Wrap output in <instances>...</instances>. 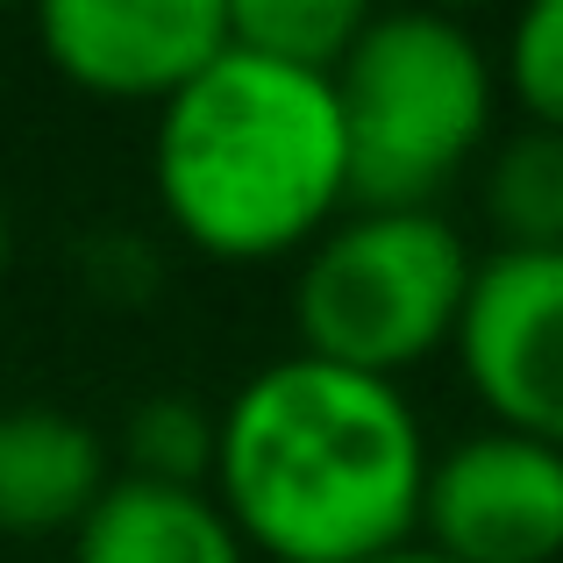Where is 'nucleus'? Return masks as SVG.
<instances>
[{
	"label": "nucleus",
	"instance_id": "nucleus-13",
	"mask_svg": "<svg viewBox=\"0 0 563 563\" xmlns=\"http://www.w3.org/2000/svg\"><path fill=\"white\" fill-rule=\"evenodd\" d=\"M499 65V93L521 108V129L563 136V0H536L514 14Z\"/></svg>",
	"mask_w": 563,
	"mask_h": 563
},
{
	"label": "nucleus",
	"instance_id": "nucleus-6",
	"mask_svg": "<svg viewBox=\"0 0 563 563\" xmlns=\"http://www.w3.org/2000/svg\"><path fill=\"white\" fill-rule=\"evenodd\" d=\"M450 563H563V450L514 428H471L435 450L421 536Z\"/></svg>",
	"mask_w": 563,
	"mask_h": 563
},
{
	"label": "nucleus",
	"instance_id": "nucleus-4",
	"mask_svg": "<svg viewBox=\"0 0 563 563\" xmlns=\"http://www.w3.org/2000/svg\"><path fill=\"white\" fill-rule=\"evenodd\" d=\"M478 250L442 207H350L292 272V350L343 372L407 378L456 343Z\"/></svg>",
	"mask_w": 563,
	"mask_h": 563
},
{
	"label": "nucleus",
	"instance_id": "nucleus-10",
	"mask_svg": "<svg viewBox=\"0 0 563 563\" xmlns=\"http://www.w3.org/2000/svg\"><path fill=\"white\" fill-rule=\"evenodd\" d=\"M478 214L493 250H563V136H493V151L478 157Z\"/></svg>",
	"mask_w": 563,
	"mask_h": 563
},
{
	"label": "nucleus",
	"instance_id": "nucleus-12",
	"mask_svg": "<svg viewBox=\"0 0 563 563\" xmlns=\"http://www.w3.org/2000/svg\"><path fill=\"white\" fill-rule=\"evenodd\" d=\"M357 0H235L229 8V36L257 57H278V65H300V71H321L335 79V65L350 57L364 29Z\"/></svg>",
	"mask_w": 563,
	"mask_h": 563
},
{
	"label": "nucleus",
	"instance_id": "nucleus-3",
	"mask_svg": "<svg viewBox=\"0 0 563 563\" xmlns=\"http://www.w3.org/2000/svg\"><path fill=\"white\" fill-rule=\"evenodd\" d=\"M350 151V207H435L499 122V65L478 29L435 8L364 14L350 57L335 65Z\"/></svg>",
	"mask_w": 563,
	"mask_h": 563
},
{
	"label": "nucleus",
	"instance_id": "nucleus-14",
	"mask_svg": "<svg viewBox=\"0 0 563 563\" xmlns=\"http://www.w3.org/2000/svg\"><path fill=\"white\" fill-rule=\"evenodd\" d=\"M86 278H93V292H108V300H151L157 257L136 235H100V243L86 250Z\"/></svg>",
	"mask_w": 563,
	"mask_h": 563
},
{
	"label": "nucleus",
	"instance_id": "nucleus-15",
	"mask_svg": "<svg viewBox=\"0 0 563 563\" xmlns=\"http://www.w3.org/2000/svg\"><path fill=\"white\" fill-rule=\"evenodd\" d=\"M372 563H450V556H435L428 542H399V550H385V556H372Z\"/></svg>",
	"mask_w": 563,
	"mask_h": 563
},
{
	"label": "nucleus",
	"instance_id": "nucleus-11",
	"mask_svg": "<svg viewBox=\"0 0 563 563\" xmlns=\"http://www.w3.org/2000/svg\"><path fill=\"white\" fill-rule=\"evenodd\" d=\"M122 478L151 485H207L214 478V407L200 393H151L129 407L114 442Z\"/></svg>",
	"mask_w": 563,
	"mask_h": 563
},
{
	"label": "nucleus",
	"instance_id": "nucleus-7",
	"mask_svg": "<svg viewBox=\"0 0 563 563\" xmlns=\"http://www.w3.org/2000/svg\"><path fill=\"white\" fill-rule=\"evenodd\" d=\"M36 43L93 100L165 108L229 51L221 0H57L36 14Z\"/></svg>",
	"mask_w": 563,
	"mask_h": 563
},
{
	"label": "nucleus",
	"instance_id": "nucleus-9",
	"mask_svg": "<svg viewBox=\"0 0 563 563\" xmlns=\"http://www.w3.org/2000/svg\"><path fill=\"white\" fill-rule=\"evenodd\" d=\"M71 563H257L207 485L122 478L71 528Z\"/></svg>",
	"mask_w": 563,
	"mask_h": 563
},
{
	"label": "nucleus",
	"instance_id": "nucleus-8",
	"mask_svg": "<svg viewBox=\"0 0 563 563\" xmlns=\"http://www.w3.org/2000/svg\"><path fill=\"white\" fill-rule=\"evenodd\" d=\"M114 485V450L93 421L65 407H0V536L43 542L93 514Z\"/></svg>",
	"mask_w": 563,
	"mask_h": 563
},
{
	"label": "nucleus",
	"instance_id": "nucleus-1",
	"mask_svg": "<svg viewBox=\"0 0 563 563\" xmlns=\"http://www.w3.org/2000/svg\"><path fill=\"white\" fill-rule=\"evenodd\" d=\"M428 464L407 385L286 350L214 407L207 493L264 563H372L421 536Z\"/></svg>",
	"mask_w": 563,
	"mask_h": 563
},
{
	"label": "nucleus",
	"instance_id": "nucleus-5",
	"mask_svg": "<svg viewBox=\"0 0 563 563\" xmlns=\"http://www.w3.org/2000/svg\"><path fill=\"white\" fill-rule=\"evenodd\" d=\"M493 428L563 450V250H493L450 343Z\"/></svg>",
	"mask_w": 563,
	"mask_h": 563
},
{
	"label": "nucleus",
	"instance_id": "nucleus-2",
	"mask_svg": "<svg viewBox=\"0 0 563 563\" xmlns=\"http://www.w3.org/2000/svg\"><path fill=\"white\" fill-rule=\"evenodd\" d=\"M151 186L165 221L214 264L300 257L350 214V151L335 79L229 51L157 108Z\"/></svg>",
	"mask_w": 563,
	"mask_h": 563
},
{
	"label": "nucleus",
	"instance_id": "nucleus-16",
	"mask_svg": "<svg viewBox=\"0 0 563 563\" xmlns=\"http://www.w3.org/2000/svg\"><path fill=\"white\" fill-rule=\"evenodd\" d=\"M8 250H14V229H8V207H0V264H8Z\"/></svg>",
	"mask_w": 563,
	"mask_h": 563
}]
</instances>
